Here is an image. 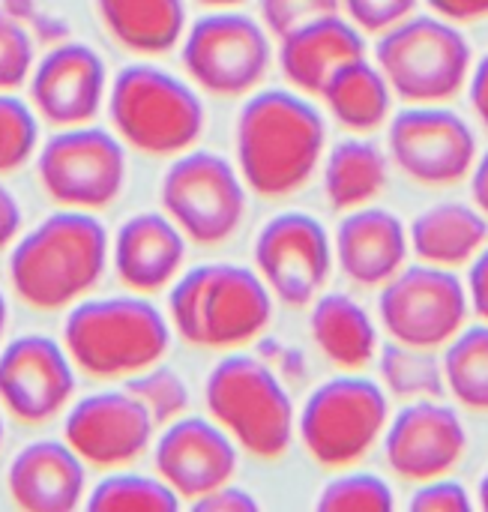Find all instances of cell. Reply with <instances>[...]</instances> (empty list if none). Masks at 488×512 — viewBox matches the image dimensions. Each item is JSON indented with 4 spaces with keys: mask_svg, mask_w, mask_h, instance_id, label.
I'll list each match as a JSON object with an SVG mask.
<instances>
[{
    "mask_svg": "<svg viewBox=\"0 0 488 512\" xmlns=\"http://www.w3.org/2000/svg\"><path fill=\"white\" fill-rule=\"evenodd\" d=\"M111 264V237L96 213L57 207L9 249L12 294L36 312L72 309L102 282Z\"/></svg>",
    "mask_w": 488,
    "mask_h": 512,
    "instance_id": "6da1fadb",
    "label": "cell"
},
{
    "mask_svg": "<svg viewBox=\"0 0 488 512\" xmlns=\"http://www.w3.org/2000/svg\"><path fill=\"white\" fill-rule=\"evenodd\" d=\"M327 126L321 111L294 90H261L246 99L234 126L237 171L249 192L288 198L300 192L324 159Z\"/></svg>",
    "mask_w": 488,
    "mask_h": 512,
    "instance_id": "7a4b0ae2",
    "label": "cell"
},
{
    "mask_svg": "<svg viewBox=\"0 0 488 512\" xmlns=\"http://www.w3.org/2000/svg\"><path fill=\"white\" fill-rule=\"evenodd\" d=\"M171 321L147 294L84 297L63 321V348L78 372L96 381H126L171 351Z\"/></svg>",
    "mask_w": 488,
    "mask_h": 512,
    "instance_id": "3957f363",
    "label": "cell"
},
{
    "mask_svg": "<svg viewBox=\"0 0 488 512\" xmlns=\"http://www.w3.org/2000/svg\"><path fill=\"white\" fill-rule=\"evenodd\" d=\"M168 321L192 348L237 351L270 327L273 294L252 267L198 264L171 282Z\"/></svg>",
    "mask_w": 488,
    "mask_h": 512,
    "instance_id": "277c9868",
    "label": "cell"
},
{
    "mask_svg": "<svg viewBox=\"0 0 488 512\" xmlns=\"http://www.w3.org/2000/svg\"><path fill=\"white\" fill-rule=\"evenodd\" d=\"M105 105L117 138L153 159H174L192 150L207 126L198 87L147 60L117 72Z\"/></svg>",
    "mask_w": 488,
    "mask_h": 512,
    "instance_id": "5b68a950",
    "label": "cell"
},
{
    "mask_svg": "<svg viewBox=\"0 0 488 512\" xmlns=\"http://www.w3.org/2000/svg\"><path fill=\"white\" fill-rule=\"evenodd\" d=\"M207 417L258 462H279L297 438V408L273 366L252 354L222 357L204 381Z\"/></svg>",
    "mask_w": 488,
    "mask_h": 512,
    "instance_id": "8992f818",
    "label": "cell"
},
{
    "mask_svg": "<svg viewBox=\"0 0 488 512\" xmlns=\"http://www.w3.org/2000/svg\"><path fill=\"white\" fill-rule=\"evenodd\" d=\"M375 63L402 102L444 105L465 90L474 51L453 21L414 12L378 36Z\"/></svg>",
    "mask_w": 488,
    "mask_h": 512,
    "instance_id": "52a82bcc",
    "label": "cell"
},
{
    "mask_svg": "<svg viewBox=\"0 0 488 512\" xmlns=\"http://www.w3.org/2000/svg\"><path fill=\"white\" fill-rule=\"evenodd\" d=\"M390 426L387 390L357 372H345L309 393L297 414V435L321 471H348L360 465Z\"/></svg>",
    "mask_w": 488,
    "mask_h": 512,
    "instance_id": "ba28073f",
    "label": "cell"
},
{
    "mask_svg": "<svg viewBox=\"0 0 488 512\" xmlns=\"http://www.w3.org/2000/svg\"><path fill=\"white\" fill-rule=\"evenodd\" d=\"M246 183L231 159L213 150H186L174 156L162 177V213L189 243L219 246L231 240L246 219Z\"/></svg>",
    "mask_w": 488,
    "mask_h": 512,
    "instance_id": "9c48e42d",
    "label": "cell"
},
{
    "mask_svg": "<svg viewBox=\"0 0 488 512\" xmlns=\"http://www.w3.org/2000/svg\"><path fill=\"white\" fill-rule=\"evenodd\" d=\"M189 81L213 96H246L270 72L273 42L261 18L234 9H210L195 18L180 42Z\"/></svg>",
    "mask_w": 488,
    "mask_h": 512,
    "instance_id": "30bf717a",
    "label": "cell"
},
{
    "mask_svg": "<svg viewBox=\"0 0 488 512\" xmlns=\"http://www.w3.org/2000/svg\"><path fill=\"white\" fill-rule=\"evenodd\" d=\"M36 177L57 207L99 213L126 186V144L93 123L54 129L36 150Z\"/></svg>",
    "mask_w": 488,
    "mask_h": 512,
    "instance_id": "8fae6325",
    "label": "cell"
},
{
    "mask_svg": "<svg viewBox=\"0 0 488 512\" xmlns=\"http://www.w3.org/2000/svg\"><path fill=\"white\" fill-rule=\"evenodd\" d=\"M471 303L465 282L432 264L399 270L378 297L381 327L393 342L441 351L468 327Z\"/></svg>",
    "mask_w": 488,
    "mask_h": 512,
    "instance_id": "7c38bea8",
    "label": "cell"
},
{
    "mask_svg": "<svg viewBox=\"0 0 488 512\" xmlns=\"http://www.w3.org/2000/svg\"><path fill=\"white\" fill-rule=\"evenodd\" d=\"M387 150L411 183L429 189L462 183L477 162L474 129L444 105L402 108L390 120Z\"/></svg>",
    "mask_w": 488,
    "mask_h": 512,
    "instance_id": "4fadbf2b",
    "label": "cell"
},
{
    "mask_svg": "<svg viewBox=\"0 0 488 512\" xmlns=\"http://www.w3.org/2000/svg\"><path fill=\"white\" fill-rule=\"evenodd\" d=\"M336 255L327 228L309 213H279L255 237V270L273 300L312 306L330 282Z\"/></svg>",
    "mask_w": 488,
    "mask_h": 512,
    "instance_id": "5bb4252c",
    "label": "cell"
},
{
    "mask_svg": "<svg viewBox=\"0 0 488 512\" xmlns=\"http://www.w3.org/2000/svg\"><path fill=\"white\" fill-rule=\"evenodd\" d=\"M75 363L63 342L27 333L0 345V408L21 426H45L75 399Z\"/></svg>",
    "mask_w": 488,
    "mask_h": 512,
    "instance_id": "9a60e30c",
    "label": "cell"
},
{
    "mask_svg": "<svg viewBox=\"0 0 488 512\" xmlns=\"http://www.w3.org/2000/svg\"><path fill=\"white\" fill-rule=\"evenodd\" d=\"M156 432L159 426L126 387L90 393L72 402L63 417V441L93 471L135 465L153 450Z\"/></svg>",
    "mask_w": 488,
    "mask_h": 512,
    "instance_id": "2e32d148",
    "label": "cell"
},
{
    "mask_svg": "<svg viewBox=\"0 0 488 512\" xmlns=\"http://www.w3.org/2000/svg\"><path fill=\"white\" fill-rule=\"evenodd\" d=\"M384 459L396 480L420 486L450 477L468 456V429L441 399L408 402L384 432Z\"/></svg>",
    "mask_w": 488,
    "mask_h": 512,
    "instance_id": "e0dca14e",
    "label": "cell"
},
{
    "mask_svg": "<svg viewBox=\"0 0 488 512\" xmlns=\"http://www.w3.org/2000/svg\"><path fill=\"white\" fill-rule=\"evenodd\" d=\"M240 447L213 417L183 414L162 426L153 441V468L183 504H195L213 489L234 483Z\"/></svg>",
    "mask_w": 488,
    "mask_h": 512,
    "instance_id": "ac0fdd59",
    "label": "cell"
},
{
    "mask_svg": "<svg viewBox=\"0 0 488 512\" xmlns=\"http://www.w3.org/2000/svg\"><path fill=\"white\" fill-rule=\"evenodd\" d=\"M27 87L36 117L54 129H69L96 120L111 84L96 48L87 42H63L33 63Z\"/></svg>",
    "mask_w": 488,
    "mask_h": 512,
    "instance_id": "d6986e66",
    "label": "cell"
},
{
    "mask_svg": "<svg viewBox=\"0 0 488 512\" xmlns=\"http://www.w3.org/2000/svg\"><path fill=\"white\" fill-rule=\"evenodd\" d=\"M87 471L66 441H33L12 456L6 492L24 512H72L87 501Z\"/></svg>",
    "mask_w": 488,
    "mask_h": 512,
    "instance_id": "ffe728a7",
    "label": "cell"
},
{
    "mask_svg": "<svg viewBox=\"0 0 488 512\" xmlns=\"http://www.w3.org/2000/svg\"><path fill=\"white\" fill-rule=\"evenodd\" d=\"M186 249V234L165 213H135L111 240V267L129 291L150 297L183 273Z\"/></svg>",
    "mask_w": 488,
    "mask_h": 512,
    "instance_id": "44dd1931",
    "label": "cell"
},
{
    "mask_svg": "<svg viewBox=\"0 0 488 512\" xmlns=\"http://www.w3.org/2000/svg\"><path fill=\"white\" fill-rule=\"evenodd\" d=\"M408 252L411 240L405 222L372 204L345 213L333 240L339 270L360 288H384L399 270H405Z\"/></svg>",
    "mask_w": 488,
    "mask_h": 512,
    "instance_id": "7402d4cb",
    "label": "cell"
},
{
    "mask_svg": "<svg viewBox=\"0 0 488 512\" xmlns=\"http://www.w3.org/2000/svg\"><path fill=\"white\" fill-rule=\"evenodd\" d=\"M357 57H366V33L342 12L309 21L279 39V69L306 96H321L327 81Z\"/></svg>",
    "mask_w": 488,
    "mask_h": 512,
    "instance_id": "603a6c76",
    "label": "cell"
},
{
    "mask_svg": "<svg viewBox=\"0 0 488 512\" xmlns=\"http://www.w3.org/2000/svg\"><path fill=\"white\" fill-rule=\"evenodd\" d=\"M408 240L423 264L459 270L488 246V219L474 204L441 201L414 216Z\"/></svg>",
    "mask_w": 488,
    "mask_h": 512,
    "instance_id": "cb8c5ba5",
    "label": "cell"
},
{
    "mask_svg": "<svg viewBox=\"0 0 488 512\" xmlns=\"http://www.w3.org/2000/svg\"><path fill=\"white\" fill-rule=\"evenodd\" d=\"M309 333L324 360L342 372H363L381 348L372 315L348 294H321L312 303Z\"/></svg>",
    "mask_w": 488,
    "mask_h": 512,
    "instance_id": "d4e9b609",
    "label": "cell"
},
{
    "mask_svg": "<svg viewBox=\"0 0 488 512\" xmlns=\"http://www.w3.org/2000/svg\"><path fill=\"white\" fill-rule=\"evenodd\" d=\"M108 36L138 57H162L183 42L186 0H96Z\"/></svg>",
    "mask_w": 488,
    "mask_h": 512,
    "instance_id": "484cf974",
    "label": "cell"
},
{
    "mask_svg": "<svg viewBox=\"0 0 488 512\" xmlns=\"http://www.w3.org/2000/svg\"><path fill=\"white\" fill-rule=\"evenodd\" d=\"M321 99L327 111L357 135L375 132L390 120L393 111V87L387 84L378 63L366 57H357L345 63L321 90Z\"/></svg>",
    "mask_w": 488,
    "mask_h": 512,
    "instance_id": "4316f807",
    "label": "cell"
},
{
    "mask_svg": "<svg viewBox=\"0 0 488 512\" xmlns=\"http://www.w3.org/2000/svg\"><path fill=\"white\" fill-rule=\"evenodd\" d=\"M387 156L378 144L348 138L339 141L324 162V195L336 213L372 204L387 186Z\"/></svg>",
    "mask_w": 488,
    "mask_h": 512,
    "instance_id": "83f0119b",
    "label": "cell"
},
{
    "mask_svg": "<svg viewBox=\"0 0 488 512\" xmlns=\"http://www.w3.org/2000/svg\"><path fill=\"white\" fill-rule=\"evenodd\" d=\"M438 351L411 348L402 342L381 345L378 348V384L387 390L396 402H426V399H444V366L435 357Z\"/></svg>",
    "mask_w": 488,
    "mask_h": 512,
    "instance_id": "f1b7e54d",
    "label": "cell"
},
{
    "mask_svg": "<svg viewBox=\"0 0 488 512\" xmlns=\"http://www.w3.org/2000/svg\"><path fill=\"white\" fill-rule=\"evenodd\" d=\"M444 384L459 408L488 414V324L465 327L444 348Z\"/></svg>",
    "mask_w": 488,
    "mask_h": 512,
    "instance_id": "f546056e",
    "label": "cell"
},
{
    "mask_svg": "<svg viewBox=\"0 0 488 512\" xmlns=\"http://www.w3.org/2000/svg\"><path fill=\"white\" fill-rule=\"evenodd\" d=\"M84 507L90 512H177L183 501L156 471L138 474L117 468L105 471V477L87 492Z\"/></svg>",
    "mask_w": 488,
    "mask_h": 512,
    "instance_id": "4dcf8cb0",
    "label": "cell"
},
{
    "mask_svg": "<svg viewBox=\"0 0 488 512\" xmlns=\"http://www.w3.org/2000/svg\"><path fill=\"white\" fill-rule=\"evenodd\" d=\"M42 120L33 105L18 99L15 93H0V177L24 168L36 159L42 144Z\"/></svg>",
    "mask_w": 488,
    "mask_h": 512,
    "instance_id": "1f68e13d",
    "label": "cell"
},
{
    "mask_svg": "<svg viewBox=\"0 0 488 512\" xmlns=\"http://www.w3.org/2000/svg\"><path fill=\"white\" fill-rule=\"evenodd\" d=\"M123 387L147 408L159 429L189 414V387L171 366H165V360L126 378Z\"/></svg>",
    "mask_w": 488,
    "mask_h": 512,
    "instance_id": "d6a6232c",
    "label": "cell"
},
{
    "mask_svg": "<svg viewBox=\"0 0 488 512\" xmlns=\"http://www.w3.org/2000/svg\"><path fill=\"white\" fill-rule=\"evenodd\" d=\"M396 507V495L390 483L369 471H339L321 495L318 510L327 512H390Z\"/></svg>",
    "mask_w": 488,
    "mask_h": 512,
    "instance_id": "836d02e7",
    "label": "cell"
},
{
    "mask_svg": "<svg viewBox=\"0 0 488 512\" xmlns=\"http://www.w3.org/2000/svg\"><path fill=\"white\" fill-rule=\"evenodd\" d=\"M36 63V48L21 21L0 9V93H15L27 84Z\"/></svg>",
    "mask_w": 488,
    "mask_h": 512,
    "instance_id": "e575fe53",
    "label": "cell"
},
{
    "mask_svg": "<svg viewBox=\"0 0 488 512\" xmlns=\"http://www.w3.org/2000/svg\"><path fill=\"white\" fill-rule=\"evenodd\" d=\"M258 12L267 33L282 39L309 21L342 12V0H258Z\"/></svg>",
    "mask_w": 488,
    "mask_h": 512,
    "instance_id": "d590c367",
    "label": "cell"
},
{
    "mask_svg": "<svg viewBox=\"0 0 488 512\" xmlns=\"http://www.w3.org/2000/svg\"><path fill=\"white\" fill-rule=\"evenodd\" d=\"M417 0H342L345 18L366 36H381L408 15H414Z\"/></svg>",
    "mask_w": 488,
    "mask_h": 512,
    "instance_id": "8d00e7d4",
    "label": "cell"
},
{
    "mask_svg": "<svg viewBox=\"0 0 488 512\" xmlns=\"http://www.w3.org/2000/svg\"><path fill=\"white\" fill-rule=\"evenodd\" d=\"M477 507L468 495V489L450 477H438L429 483L414 486L408 510L411 512H471Z\"/></svg>",
    "mask_w": 488,
    "mask_h": 512,
    "instance_id": "74e56055",
    "label": "cell"
},
{
    "mask_svg": "<svg viewBox=\"0 0 488 512\" xmlns=\"http://www.w3.org/2000/svg\"><path fill=\"white\" fill-rule=\"evenodd\" d=\"M192 507L198 512H255L261 504L246 489H240L234 483H225V486L213 489L210 495L198 498Z\"/></svg>",
    "mask_w": 488,
    "mask_h": 512,
    "instance_id": "f35d334b",
    "label": "cell"
},
{
    "mask_svg": "<svg viewBox=\"0 0 488 512\" xmlns=\"http://www.w3.org/2000/svg\"><path fill=\"white\" fill-rule=\"evenodd\" d=\"M468 303H471V312L488 324V246L468 264Z\"/></svg>",
    "mask_w": 488,
    "mask_h": 512,
    "instance_id": "ab89813d",
    "label": "cell"
},
{
    "mask_svg": "<svg viewBox=\"0 0 488 512\" xmlns=\"http://www.w3.org/2000/svg\"><path fill=\"white\" fill-rule=\"evenodd\" d=\"M21 231H24V210L12 195V189L0 183V252H9L12 243L21 237Z\"/></svg>",
    "mask_w": 488,
    "mask_h": 512,
    "instance_id": "60d3db41",
    "label": "cell"
},
{
    "mask_svg": "<svg viewBox=\"0 0 488 512\" xmlns=\"http://www.w3.org/2000/svg\"><path fill=\"white\" fill-rule=\"evenodd\" d=\"M435 15L453 24H471L488 18V0H426Z\"/></svg>",
    "mask_w": 488,
    "mask_h": 512,
    "instance_id": "b9f144b4",
    "label": "cell"
},
{
    "mask_svg": "<svg viewBox=\"0 0 488 512\" xmlns=\"http://www.w3.org/2000/svg\"><path fill=\"white\" fill-rule=\"evenodd\" d=\"M468 90H471V108H474L480 126L488 132V54L471 69Z\"/></svg>",
    "mask_w": 488,
    "mask_h": 512,
    "instance_id": "7bdbcfd3",
    "label": "cell"
},
{
    "mask_svg": "<svg viewBox=\"0 0 488 512\" xmlns=\"http://www.w3.org/2000/svg\"><path fill=\"white\" fill-rule=\"evenodd\" d=\"M471 198L474 207L488 219V153H483L471 168Z\"/></svg>",
    "mask_w": 488,
    "mask_h": 512,
    "instance_id": "ee69618b",
    "label": "cell"
},
{
    "mask_svg": "<svg viewBox=\"0 0 488 512\" xmlns=\"http://www.w3.org/2000/svg\"><path fill=\"white\" fill-rule=\"evenodd\" d=\"M477 507L488 512V471H486V474H483L480 486H477Z\"/></svg>",
    "mask_w": 488,
    "mask_h": 512,
    "instance_id": "f6af8a7d",
    "label": "cell"
},
{
    "mask_svg": "<svg viewBox=\"0 0 488 512\" xmlns=\"http://www.w3.org/2000/svg\"><path fill=\"white\" fill-rule=\"evenodd\" d=\"M198 3L207 6V9H234V6H240L246 0H198Z\"/></svg>",
    "mask_w": 488,
    "mask_h": 512,
    "instance_id": "bcb514c9",
    "label": "cell"
},
{
    "mask_svg": "<svg viewBox=\"0 0 488 512\" xmlns=\"http://www.w3.org/2000/svg\"><path fill=\"white\" fill-rule=\"evenodd\" d=\"M6 324H9V306H6V297L0 291V345H3V336H6Z\"/></svg>",
    "mask_w": 488,
    "mask_h": 512,
    "instance_id": "7dc6e473",
    "label": "cell"
},
{
    "mask_svg": "<svg viewBox=\"0 0 488 512\" xmlns=\"http://www.w3.org/2000/svg\"><path fill=\"white\" fill-rule=\"evenodd\" d=\"M3 438H6V426H3V408H0V450H3Z\"/></svg>",
    "mask_w": 488,
    "mask_h": 512,
    "instance_id": "c3c4849f",
    "label": "cell"
}]
</instances>
